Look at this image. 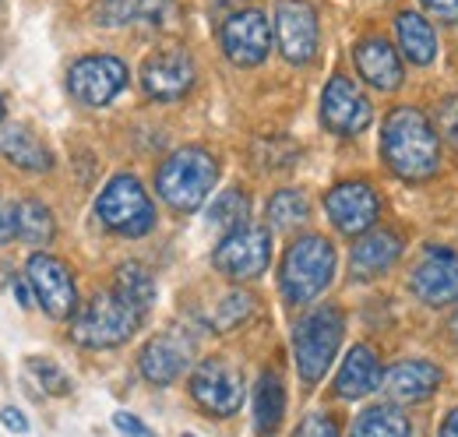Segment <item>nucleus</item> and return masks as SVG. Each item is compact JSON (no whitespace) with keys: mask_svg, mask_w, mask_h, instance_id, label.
<instances>
[{"mask_svg":"<svg viewBox=\"0 0 458 437\" xmlns=\"http://www.w3.org/2000/svg\"><path fill=\"white\" fill-rule=\"evenodd\" d=\"M381 156L388 169L405 184H423L441 169V141L427 113L416 107H399L385 116Z\"/></svg>","mask_w":458,"mask_h":437,"instance_id":"nucleus-1","label":"nucleus"},{"mask_svg":"<svg viewBox=\"0 0 458 437\" xmlns=\"http://www.w3.org/2000/svg\"><path fill=\"white\" fill-rule=\"evenodd\" d=\"M216 180H219V159L201 145L176 149L156 169V191L173 212H198L212 194Z\"/></svg>","mask_w":458,"mask_h":437,"instance_id":"nucleus-2","label":"nucleus"},{"mask_svg":"<svg viewBox=\"0 0 458 437\" xmlns=\"http://www.w3.org/2000/svg\"><path fill=\"white\" fill-rule=\"evenodd\" d=\"M335 247L328 236H318V233H307L300 240H293L283 254V269H279V289L286 296V304L293 307H303L310 300H318L332 278H335Z\"/></svg>","mask_w":458,"mask_h":437,"instance_id":"nucleus-3","label":"nucleus"},{"mask_svg":"<svg viewBox=\"0 0 458 437\" xmlns=\"http://www.w3.org/2000/svg\"><path fill=\"white\" fill-rule=\"evenodd\" d=\"M345 335V314L343 307L335 304H325V307H314L310 314H303L296 328H293V356H296V371H300V381L303 384H318L339 346H343Z\"/></svg>","mask_w":458,"mask_h":437,"instance_id":"nucleus-4","label":"nucleus"},{"mask_svg":"<svg viewBox=\"0 0 458 437\" xmlns=\"http://www.w3.org/2000/svg\"><path fill=\"white\" fill-rule=\"evenodd\" d=\"M145 314H138L127 300H120L114 289L110 293H96L89 296L74 318H71V342L85 346V349H114L123 346Z\"/></svg>","mask_w":458,"mask_h":437,"instance_id":"nucleus-5","label":"nucleus"},{"mask_svg":"<svg viewBox=\"0 0 458 437\" xmlns=\"http://www.w3.org/2000/svg\"><path fill=\"white\" fill-rule=\"evenodd\" d=\"M96 216L116 236H145L156 226V205L134 173H116L96 198Z\"/></svg>","mask_w":458,"mask_h":437,"instance_id":"nucleus-6","label":"nucleus"},{"mask_svg":"<svg viewBox=\"0 0 458 437\" xmlns=\"http://www.w3.org/2000/svg\"><path fill=\"white\" fill-rule=\"evenodd\" d=\"M191 398H194V406L201 409V413H208V416H219V420H226L233 416L240 406H243V374L226 364V360H219V356H212V360H201L194 371H191Z\"/></svg>","mask_w":458,"mask_h":437,"instance_id":"nucleus-7","label":"nucleus"},{"mask_svg":"<svg viewBox=\"0 0 458 437\" xmlns=\"http://www.w3.org/2000/svg\"><path fill=\"white\" fill-rule=\"evenodd\" d=\"M127 64L114 54H92L71 64L67 71V92L81 103V107H106L127 89Z\"/></svg>","mask_w":458,"mask_h":437,"instance_id":"nucleus-8","label":"nucleus"},{"mask_svg":"<svg viewBox=\"0 0 458 437\" xmlns=\"http://www.w3.org/2000/svg\"><path fill=\"white\" fill-rule=\"evenodd\" d=\"M272 261V236L265 226H240L226 233L212 254V265L216 272H223L226 278H236V282H250L268 269Z\"/></svg>","mask_w":458,"mask_h":437,"instance_id":"nucleus-9","label":"nucleus"},{"mask_svg":"<svg viewBox=\"0 0 458 437\" xmlns=\"http://www.w3.org/2000/svg\"><path fill=\"white\" fill-rule=\"evenodd\" d=\"M223 54L236 67H258L272 50V25L261 7H233L219 29Z\"/></svg>","mask_w":458,"mask_h":437,"instance_id":"nucleus-10","label":"nucleus"},{"mask_svg":"<svg viewBox=\"0 0 458 437\" xmlns=\"http://www.w3.org/2000/svg\"><path fill=\"white\" fill-rule=\"evenodd\" d=\"M25 278H29V286H32V296L39 300V307L50 314V318H57V321H67V318H74V311H78V286H74V275L71 269L54 258V254H32L29 261H25Z\"/></svg>","mask_w":458,"mask_h":437,"instance_id":"nucleus-11","label":"nucleus"},{"mask_svg":"<svg viewBox=\"0 0 458 437\" xmlns=\"http://www.w3.org/2000/svg\"><path fill=\"white\" fill-rule=\"evenodd\" d=\"M194 78H198L194 56L187 54L183 47H163V50L145 56V64H141V89L156 103L183 99L191 92Z\"/></svg>","mask_w":458,"mask_h":437,"instance_id":"nucleus-12","label":"nucleus"},{"mask_svg":"<svg viewBox=\"0 0 458 437\" xmlns=\"http://www.w3.org/2000/svg\"><path fill=\"white\" fill-rule=\"evenodd\" d=\"M325 212L343 236H363L381 218V198L367 180H343L325 194Z\"/></svg>","mask_w":458,"mask_h":437,"instance_id":"nucleus-13","label":"nucleus"},{"mask_svg":"<svg viewBox=\"0 0 458 437\" xmlns=\"http://www.w3.org/2000/svg\"><path fill=\"white\" fill-rule=\"evenodd\" d=\"M276 43L289 64H310L321 43L318 11L307 0H276Z\"/></svg>","mask_w":458,"mask_h":437,"instance_id":"nucleus-14","label":"nucleus"},{"mask_svg":"<svg viewBox=\"0 0 458 437\" xmlns=\"http://www.w3.org/2000/svg\"><path fill=\"white\" fill-rule=\"evenodd\" d=\"M370 120H374V107L356 89V81H349L345 74H332L328 85H325V92H321V124L332 134L352 138L363 127H370Z\"/></svg>","mask_w":458,"mask_h":437,"instance_id":"nucleus-15","label":"nucleus"},{"mask_svg":"<svg viewBox=\"0 0 458 437\" xmlns=\"http://www.w3.org/2000/svg\"><path fill=\"white\" fill-rule=\"evenodd\" d=\"M409 289L430 307L458 304V251H452V247H427L420 265L409 275Z\"/></svg>","mask_w":458,"mask_h":437,"instance_id":"nucleus-16","label":"nucleus"},{"mask_svg":"<svg viewBox=\"0 0 458 437\" xmlns=\"http://www.w3.org/2000/svg\"><path fill=\"white\" fill-rule=\"evenodd\" d=\"M191 364V338L180 331H163L156 338L145 342V349L138 353V371L148 384L166 388L173 384Z\"/></svg>","mask_w":458,"mask_h":437,"instance_id":"nucleus-17","label":"nucleus"},{"mask_svg":"<svg viewBox=\"0 0 458 437\" xmlns=\"http://www.w3.org/2000/svg\"><path fill=\"white\" fill-rule=\"evenodd\" d=\"M445 381L441 367L430 360H402L392 371H385L381 378V391L392 406H416L423 398H430Z\"/></svg>","mask_w":458,"mask_h":437,"instance_id":"nucleus-18","label":"nucleus"},{"mask_svg":"<svg viewBox=\"0 0 458 437\" xmlns=\"http://www.w3.org/2000/svg\"><path fill=\"white\" fill-rule=\"evenodd\" d=\"M352 64H356L360 78H363L370 89H377V92H395L402 85V78H405L399 50H395L385 36H367V39H360V43L352 47Z\"/></svg>","mask_w":458,"mask_h":437,"instance_id":"nucleus-19","label":"nucleus"},{"mask_svg":"<svg viewBox=\"0 0 458 437\" xmlns=\"http://www.w3.org/2000/svg\"><path fill=\"white\" fill-rule=\"evenodd\" d=\"M402 236L395 229H374L363 233L349 251V275L352 278H374L385 275L402 258Z\"/></svg>","mask_w":458,"mask_h":437,"instance_id":"nucleus-20","label":"nucleus"},{"mask_svg":"<svg viewBox=\"0 0 458 437\" xmlns=\"http://www.w3.org/2000/svg\"><path fill=\"white\" fill-rule=\"evenodd\" d=\"M381 378H385V371H381L377 353L370 346H352L335 374V391L343 398H363L381 388Z\"/></svg>","mask_w":458,"mask_h":437,"instance_id":"nucleus-21","label":"nucleus"},{"mask_svg":"<svg viewBox=\"0 0 458 437\" xmlns=\"http://www.w3.org/2000/svg\"><path fill=\"white\" fill-rule=\"evenodd\" d=\"M0 156L25 173H47L54 166L50 149L25 124H0Z\"/></svg>","mask_w":458,"mask_h":437,"instance_id":"nucleus-22","label":"nucleus"},{"mask_svg":"<svg viewBox=\"0 0 458 437\" xmlns=\"http://www.w3.org/2000/svg\"><path fill=\"white\" fill-rule=\"evenodd\" d=\"M395 36H399V50L412 67H427L437 56V36L430 29V21L420 11H399L395 18Z\"/></svg>","mask_w":458,"mask_h":437,"instance_id":"nucleus-23","label":"nucleus"},{"mask_svg":"<svg viewBox=\"0 0 458 437\" xmlns=\"http://www.w3.org/2000/svg\"><path fill=\"white\" fill-rule=\"evenodd\" d=\"M286 416V384H283V374L279 371H261L258 378V388H254V427L261 437H272L279 431Z\"/></svg>","mask_w":458,"mask_h":437,"instance_id":"nucleus-24","label":"nucleus"},{"mask_svg":"<svg viewBox=\"0 0 458 437\" xmlns=\"http://www.w3.org/2000/svg\"><path fill=\"white\" fill-rule=\"evenodd\" d=\"M170 0H99L96 21L106 29H123V25H141V21H159L166 14Z\"/></svg>","mask_w":458,"mask_h":437,"instance_id":"nucleus-25","label":"nucleus"},{"mask_svg":"<svg viewBox=\"0 0 458 437\" xmlns=\"http://www.w3.org/2000/svg\"><path fill=\"white\" fill-rule=\"evenodd\" d=\"M114 293L120 300H127L138 314H148V307L156 304V278L145 265L138 261H123L114 272Z\"/></svg>","mask_w":458,"mask_h":437,"instance_id":"nucleus-26","label":"nucleus"},{"mask_svg":"<svg viewBox=\"0 0 458 437\" xmlns=\"http://www.w3.org/2000/svg\"><path fill=\"white\" fill-rule=\"evenodd\" d=\"M14 216H18V240L32 244V247H47L57 236V222L54 212L39 201V198H21L14 201Z\"/></svg>","mask_w":458,"mask_h":437,"instance_id":"nucleus-27","label":"nucleus"},{"mask_svg":"<svg viewBox=\"0 0 458 437\" xmlns=\"http://www.w3.org/2000/svg\"><path fill=\"white\" fill-rule=\"evenodd\" d=\"M409 416L402 413L399 406H370L352 420V434L349 437H409Z\"/></svg>","mask_w":458,"mask_h":437,"instance_id":"nucleus-28","label":"nucleus"},{"mask_svg":"<svg viewBox=\"0 0 458 437\" xmlns=\"http://www.w3.org/2000/svg\"><path fill=\"white\" fill-rule=\"evenodd\" d=\"M268 226L283 229V233H293L296 226H303L310 218V201L303 191H293V187H283L268 198Z\"/></svg>","mask_w":458,"mask_h":437,"instance_id":"nucleus-29","label":"nucleus"},{"mask_svg":"<svg viewBox=\"0 0 458 437\" xmlns=\"http://www.w3.org/2000/svg\"><path fill=\"white\" fill-rule=\"evenodd\" d=\"M247 212H250V198H247L243 191L229 187V191H223V194L212 201V209H208V222H212V226H219L223 233H233V229L247 226Z\"/></svg>","mask_w":458,"mask_h":437,"instance_id":"nucleus-30","label":"nucleus"},{"mask_svg":"<svg viewBox=\"0 0 458 437\" xmlns=\"http://www.w3.org/2000/svg\"><path fill=\"white\" fill-rule=\"evenodd\" d=\"M250 314H254V300H250V293L233 289V293H226V296L219 300V307H216V314H212V325L219 328V331H229V328L243 325Z\"/></svg>","mask_w":458,"mask_h":437,"instance_id":"nucleus-31","label":"nucleus"},{"mask_svg":"<svg viewBox=\"0 0 458 437\" xmlns=\"http://www.w3.org/2000/svg\"><path fill=\"white\" fill-rule=\"evenodd\" d=\"M25 367H29V374H36V381H39V388H43L47 395H67V391H71V378L60 371L54 360L32 356V360H25Z\"/></svg>","mask_w":458,"mask_h":437,"instance_id":"nucleus-32","label":"nucleus"},{"mask_svg":"<svg viewBox=\"0 0 458 437\" xmlns=\"http://www.w3.org/2000/svg\"><path fill=\"white\" fill-rule=\"evenodd\" d=\"M434 131H441V138H448L458 149V96H445L434 109Z\"/></svg>","mask_w":458,"mask_h":437,"instance_id":"nucleus-33","label":"nucleus"},{"mask_svg":"<svg viewBox=\"0 0 458 437\" xmlns=\"http://www.w3.org/2000/svg\"><path fill=\"white\" fill-rule=\"evenodd\" d=\"M293 437H343V434H339L335 416H328V413H310V416L300 420V427H296Z\"/></svg>","mask_w":458,"mask_h":437,"instance_id":"nucleus-34","label":"nucleus"},{"mask_svg":"<svg viewBox=\"0 0 458 437\" xmlns=\"http://www.w3.org/2000/svg\"><path fill=\"white\" fill-rule=\"evenodd\" d=\"M437 21L445 25H458V0H420Z\"/></svg>","mask_w":458,"mask_h":437,"instance_id":"nucleus-35","label":"nucleus"},{"mask_svg":"<svg viewBox=\"0 0 458 437\" xmlns=\"http://www.w3.org/2000/svg\"><path fill=\"white\" fill-rule=\"evenodd\" d=\"M114 427L127 437H156L138 416H131V413H114Z\"/></svg>","mask_w":458,"mask_h":437,"instance_id":"nucleus-36","label":"nucleus"},{"mask_svg":"<svg viewBox=\"0 0 458 437\" xmlns=\"http://www.w3.org/2000/svg\"><path fill=\"white\" fill-rule=\"evenodd\" d=\"M11 240H18V216H14V205L0 201V244H11Z\"/></svg>","mask_w":458,"mask_h":437,"instance_id":"nucleus-37","label":"nucleus"},{"mask_svg":"<svg viewBox=\"0 0 458 437\" xmlns=\"http://www.w3.org/2000/svg\"><path fill=\"white\" fill-rule=\"evenodd\" d=\"M0 424H4L7 431H14V434H29V420H25V413L14 409V406H4V409H0Z\"/></svg>","mask_w":458,"mask_h":437,"instance_id":"nucleus-38","label":"nucleus"},{"mask_svg":"<svg viewBox=\"0 0 458 437\" xmlns=\"http://www.w3.org/2000/svg\"><path fill=\"white\" fill-rule=\"evenodd\" d=\"M441 437H458V406L445 416V424H441Z\"/></svg>","mask_w":458,"mask_h":437,"instance_id":"nucleus-39","label":"nucleus"},{"mask_svg":"<svg viewBox=\"0 0 458 437\" xmlns=\"http://www.w3.org/2000/svg\"><path fill=\"white\" fill-rule=\"evenodd\" d=\"M448 331H452V338L458 342V314H452V321H448Z\"/></svg>","mask_w":458,"mask_h":437,"instance_id":"nucleus-40","label":"nucleus"},{"mask_svg":"<svg viewBox=\"0 0 458 437\" xmlns=\"http://www.w3.org/2000/svg\"><path fill=\"white\" fill-rule=\"evenodd\" d=\"M0 124H4V99H0Z\"/></svg>","mask_w":458,"mask_h":437,"instance_id":"nucleus-41","label":"nucleus"},{"mask_svg":"<svg viewBox=\"0 0 458 437\" xmlns=\"http://www.w3.org/2000/svg\"><path fill=\"white\" fill-rule=\"evenodd\" d=\"M0 11H4V0H0Z\"/></svg>","mask_w":458,"mask_h":437,"instance_id":"nucleus-42","label":"nucleus"},{"mask_svg":"<svg viewBox=\"0 0 458 437\" xmlns=\"http://www.w3.org/2000/svg\"><path fill=\"white\" fill-rule=\"evenodd\" d=\"M183 437H194V434H183Z\"/></svg>","mask_w":458,"mask_h":437,"instance_id":"nucleus-43","label":"nucleus"}]
</instances>
